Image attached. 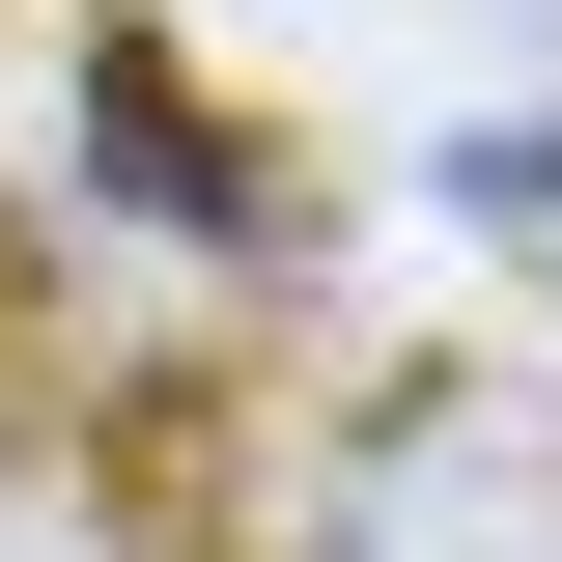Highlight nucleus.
Here are the masks:
<instances>
[{
  "label": "nucleus",
  "instance_id": "1",
  "mask_svg": "<svg viewBox=\"0 0 562 562\" xmlns=\"http://www.w3.org/2000/svg\"><path fill=\"white\" fill-rule=\"evenodd\" d=\"M310 562H562V422L479 394V366L366 394V422H338V479H310Z\"/></svg>",
  "mask_w": 562,
  "mask_h": 562
},
{
  "label": "nucleus",
  "instance_id": "2",
  "mask_svg": "<svg viewBox=\"0 0 562 562\" xmlns=\"http://www.w3.org/2000/svg\"><path fill=\"white\" fill-rule=\"evenodd\" d=\"M85 169H113L169 254H281V169H254V140H225L169 57H140V29H85Z\"/></svg>",
  "mask_w": 562,
  "mask_h": 562
},
{
  "label": "nucleus",
  "instance_id": "3",
  "mask_svg": "<svg viewBox=\"0 0 562 562\" xmlns=\"http://www.w3.org/2000/svg\"><path fill=\"white\" fill-rule=\"evenodd\" d=\"M450 198H479L506 254H562V140H535V113H479V140H450Z\"/></svg>",
  "mask_w": 562,
  "mask_h": 562
}]
</instances>
